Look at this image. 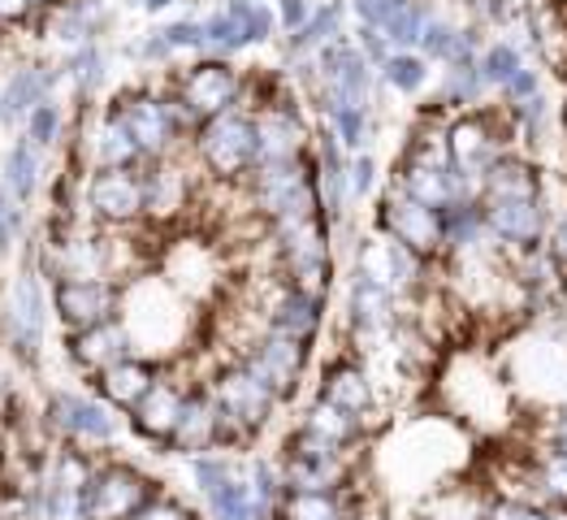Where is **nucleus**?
<instances>
[{"label": "nucleus", "instance_id": "f257e3e1", "mask_svg": "<svg viewBox=\"0 0 567 520\" xmlns=\"http://www.w3.org/2000/svg\"><path fill=\"white\" fill-rule=\"evenodd\" d=\"M199 161L217 174V179H238V174H256L260 165V135H256V113L230 109L221 118L199 122Z\"/></svg>", "mask_w": 567, "mask_h": 520}, {"label": "nucleus", "instance_id": "f03ea898", "mask_svg": "<svg viewBox=\"0 0 567 520\" xmlns=\"http://www.w3.org/2000/svg\"><path fill=\"white\" fill-rule=\"evenodd\" d=\"M274 31H282L278 9L269 0H226L204 18V52L208 57H235L243 48L269 44Z\"/></svg>", "mask_w": 567, "mask_h": 520}, {"label": "nucleus", "instance_id": "7ed1b4c3", "mask_svg": "<svg viewBox=\"0 0 567 520\" xmlns=\"http://www.w3.org/2000/svg\"><path fill=\"white\" fill-rule=\"evenodd\" d=\"M213 395H217V408H221V438H247L251 429L265 426L274 417V408L282 404L269 381L247 369V360L230 365L217 378Z\"/></svg>", "mask_w": 567, "mask_h": 520}, {"label": "nucleus", "instance_id": "20e7f679", "mask_svg": "<svg viewBox=\"0 0 567 520\" xmlns=\"http://www.w3.org/2000/svg\"><path fill=\"white\" fill-rule=\"evenodd\" d=\"M378 231L399 243H408L421 256H442V208L408 195L399 183H390L378 204Z\"/></svg>", "mask_w": 567, "mask_h": 520}, {"label": "nucleus", "instance_id": "39448f33", "mask_svg": "<svg viewBox=\"0 0 567 520\" xmlns=\"http://www.w3.org/2000/svg\"><path fill=\"white\" fill-rule=\"evenodd\" d=\"M243 88L247 83H243V74L230 65V57H204V61H195L187 74H183L178 104L187 109L195 122H208V118H221V113L238 109Z\"/></svg>", "mask_w": 567, "mask_h": 520}, {"label": "nucleus", "instance_id": "423d86ee", "mask_svg": "<svg viewBox=\"0 0 567 520\" xmlns=\"http://www.w3.org/2000/svg\"><path fill=\"white\" fill-rule=\"evenodd\" d=\"M113 118L131 131V140L140 143L143 156H161L183 122H195L187 109L178 100H156V95H122Z\"/></svg>", "mask_w": 567, "mask_h": 520}, {"label": "nucleus", "instance_id": "0eeeda50", "mask_svg": "<svg viewBox=\"0 0 567 520\" xmlns=\"http://www.w3.org/2000/svg\"><path fill=\"white\" fill-rule=\"evenodd\" d=\"M355 269L369 274L373 283L390 286L394 295H408V290H421L425 286V269H429V256L412 252L408 243L390 235H373L360 243V256H355Z\"/></svg>", "mask_w": 567, "mask_h": 520}, {"label": "nucleus", "instance_id": "6e6552de", "mask_svg": "<svg viewBox=\"0 0 567 520\" xmlns=\"http://www.w3.org/2000/svg\"><path fill=\"white\" fill-rule=\"evenodd\" d=\"M489 238L503 252H524L533 243H546V231L555 222L550 200H489L485 204Z\"/></svg>", "mask_w": 567, "mask_h": 520}, {"label": "nucleus", "instance_id": "1a4fd4ad", "mask_svg": "<svg viewBox=\"0 0 567 520\" xmlns=\"http://www.w3.org/2000/svg\"><path fill=\"white\" fill-rule=\"evenodd\" d=\"M143 503H152V486L126 465H109L92 473L83 490V512L87 520H131Z\"/></svg>", "mask_w": 567, "mask_h": 520}, {"label": "nucleus", "instance_id": "9d476101", "mask_svg": "<svg viewBox=\"0 0 567 520\" xmlns=\"http://www.w3.org/2000/svg\"><path fill=\"white\" fill-rule=\"evenodd\" d=\"M247 369L269 381L278 390V399H290L299 390V381H303V369H308V343L269 330L247 351Z\"/></svg>", "mask_w": 567, "mask_h": 520}, {"label": "nucleus", "instance_id": "9b49d317", "mask_svg": "<svg viewBox=\"0 0 567 520\" xmlns=\"http://www.w3.org/2000/svg\"><path fill=\"white\" fill-rule=\"evenodd\" d=\"M52 308L70 330H92L113 317L117 286H109L104 278H61V286L52 290Z\"/></svg>", "mask_w": 567, "mask_h": 520}, {"label": "nucleus", "instance_id": "f8f14e48", "mask_svg": "<svg viewBox=\"0 0 567 520\" xmlns=\"http://www.w3.org/2000/svg\"><path fill=\"white\" fill-rule=\"evenodd\" d=\"M481 200H546V170L533 152L512 147L507 156H498L485 179H481Z\"/></svg>", "mask_w": 567, "mask_h": 520}, {"label": "nucleus", "instance_id": "ddd939ff", "mask_svg": "<svg viewBox=\"0 0 567 520\" xmlns=\"http://www.w3.org/2000/svg\"><path fill=\"white\" fill-rule=\"evenodd\" d=\"M256 135H260V165L265 161H299V156H308V122L299 118L295 100L265 104L256 113Z\"/></svg>", "mask_w": 567, "mask_h": 520}, {"label": "nucleus", "instance_id": "4468645a", "mask_svg": "<svg viewBox=\"0 0 567 520\" xmlns=\"http://www.w3.org/2000/svg\"><path fill=\"white\" fill-rule=\"evenodd\" d=\"M87 204H92L95 217L104 222H135L143 208H147V195H143V174L135 170H95L92 187H87Z\"/></svg>", "mask_w": 567, "mask_h": 520}, {"label": "nucleus", "instance_id": "2eb2a0df", "mask_svg": "<svg viewBox=\"0 0 567 520\" xmlns=\"http://www.w3.org/2000/svg\"><path fill=\"white\" fill-rule=\"evenodd\" d=\"M394 304L399 295L390 286L373 283L369 274H351V286H347V322L360 338H385L394 330Z\"/></svg>", "mask_w": 567, "mask_h": 520}, {"label": "nucleus", "instance_id": "dca6fc26", "mask_svg": "<svg viewBox=\"0 0 567 520\" xmlns=\"http://www.w3.org/2000/svg\"><path fill=\"white\" fill-rule=\"evenodd\" d=\"M48 417L65 438H83V442H113L117 434L113 412L100 399H83V395H56L48 404Z\"/></svg>", "mask_w": 567, "mask_h": 520}, {"label": "nucleus", "instance_id": "f3484780", "mask_svg": "<svg viewBox=\"0 0 567 520\" xmlns=\"http://www.w3.org/2000/svg\"><path fill=\"white\" fill-rule=\"evenodd\" d=\"M44 317H48L44 286H40L35 274H22L13 283V295H9V330H13L18 351H27V356L40 351V343H44Z\"/></svg>", "mask_w": 567, "mask_h": 520}, {"label": "nucleus", "instance_id": "a211bd4d", "mask_svg": "<svg viewBox=\"0 0 567 520\" xmlns=\"http://www.w3.org/2000/svg\"><path fill=\"white\" fill-rule=\"evenodd\" d=\"M321 322H326V295L303 290V286H286L278 295V304L269 308V330L290 334L299 343H312Z\"/></svg>", "mask_w": 567, "mask_h": 520}, {"label": "nucleus", "instance_id": "6ab92c4d", "mask_svg": "<svg viewBox=\"0 0 567 520\" xmlns=\"http://www.w3.org/2000/svg\"><path fill=\"white\" fill-rule=\"evenodd\" d=\"M178 451H208L213 442H221V408H217V395L208 390H190L187 404H183V417H178V429L169 438Z\"/></svg>", "mask_w": 567, "mask_h": 520}, {"label": "nucleus", "instance_id": "aec40b11", "mask_svg": "<svg viewBox=\"0 0 567 520\" xmlns=\"http://www.w3.org/2000/svg\"><path fill=\"white\" fill-rule=\"evenodd\" d=\"M489 95V83L481 74V57H460L451 65H442V79H437V104L442 113H464V109H476L485 104Z\"/></svg>", "mask_w": 567, "mask_h": 520}, {"label": "nucleus", "instance_id": "412c9836", "mask_svg": "<svg viewBox=\"0 0 567 520\" xmlns=\"http://www.w3.org/2000/svg\"><path fill=\"white\" fill-rule=\"evenodd\" d=\"M70 351H74L79 365H87V369H100V374H104V369L131 360V334L109 317V322H100V326H92V330H74Z\"/></svg>", "mask_w": 567, "mask_h": 520}, {"label": "nucleus", "instance_id": "4be33fe9", "mask_svg": "<svg viewBox=\"0 0 567 520\" xmlns=\"http://www.w3.org/2000/svg\"><path fill=\"white\" fill-rule=\"evenodd\" d=\"M347 9H351V0H321V4L312 9V18H308V22H303L295 35H286L290 57H317L326 44L342 40V35H347V31H342Z\"/></svg>", "mask_w": 567, "mask_h": 520}, {"label": "nucleus", "instance_id": "5701e85b", "mask_svg": "<svg viewBox=\"0 0 567 520\" xmlns=\"http://www.w3.org/2000/svg\"><path fill=\"white\" fill-rule=\"evenodd\" d=\"M321 399H330V404H338V408L364 417V412L373 408L378 390H373L369 374H364L355 360H333L330 369H326V378H321Z\"/></svg>", "mask_w": 567, "mask_h": 520}, {"label": "nucleus", "instance_id": "b1692460", "mask_svg": "<svg viewBox=\"0 0 567 520\" xmlns=\"http://www.w3.org/2000/svg\"><path fill=\"white\" fill-rule=\"evenodd\" d=\"M56 83V74L48 65H27L9 79V88L0 92V122H18V118H31V109H40Z\"/></svg>", "mask_w": 567, "mask_h": 520}, {"label": "nucleus", "instance_id": "393cba45", "mask_svg": "<svg viewBox=\"0 0 567 520\" xmlns=\"http://www.w3.org/2000/svg\"><path fill=\"white\" fill-rule=\"evenodd\" d=\"M183 404H187V395H178L174 386L156 381L131 412H135V426H140L147 438H165V442H169L174 429H178V417H183Z\"/></svg>", "mask_w": 567, "mask_h": 520}, {"label": "nucleus", "instance_id": "a878e982", "mask_svg": "<svg viewBox=\"0 0 567 520\" xmlns=\"http://www.w3.org/2000/svg\"><path fill=\"white\" fill-rule=\"evenodd\" d=\"M381 83L399 95H421L433 79V61H429L421 48H394L385 61H381Z\"/></svg>", "mask_w": 567, "mask_h": 520}, {"label": "nucleus", "instance_id": "bb28decb", "mask_svg": "<svg viewBox=\"0 0 567 520\" xmlns=\"http://www.w3.org/2000/svg\"><path fill=\"white\" fill-rule=\"evenodd\" d=\"M524 65H528V48L512 35H489V44L481 48V74H485L489 92H503Z\"/></svg>", "mask_w": 567, "mask_h": 520}, {"label": "nucleus", "instance_id": "cd10ccee", "mask_svg": "<svg viewBox=\"0 0 567 520\" xmlns=\"http://www.w3.org/2000/svg\"><path fill=\"white\" fill-rule=\"evenodd\" d=\"M303 429H312L317 438H326L333 447H351V442L360 438V417L317 395V404H312L308 417H303Z\"/></svg>", "mask_w": 567, "mask_h": 520}, {"label": "nucleus", "instance_id": "c85d7f7f", "mask_svg": "<svg viewBox=\"0 0 567 520\" xmlns=\"http://www.w3.org/2000/svg\"><path fill=\"white\" fill-rule=\"evenodd\" d=\"M187 174L183 170H152L143 174V195H147V213L156 217H174L183 204H187Z\"/></svg>", "mask_w": 567, "mask_h": 520}, {"label": "nucleus", "instance_id": "c756f323", "mask_svg": "<svg viewBox=\"0 0 567 520\" xmlns=\"http://www.w3.org/2000/svg\"><path fill=\"white\" fill-rule=\"evenodd\" d=\"M104 395L113 399V404H122V408H135L143 395L156 386L152 378V369L140 365V360H122V365H113V369H104Z\"/></svg>", "mask_w": 567, "mask_h": 520}, {"label": "nucleus", "instance_id": "7c9ffc66", "mask_svg": "<svg viewBox=\"0 0 567 520\" xmlns=\"http://www.w3.org/2000/svg\"><path fill=\"white\" fill-rule=\"evenodd\" d=\"M437 18V4L433 0H408L381 31H385V40L394 48H421V40H425V27Z\"/></svg>", "mask_w": 567, "mask_h": 520}, {"label": "nucleus", "instance_id": "2f4dec72", "mask_svg": "<svg viewBox=\"0 0 567 520\" xmlns=\"http://www.w3.org/2000/svg\"><path fill=\"white\" fill-rule=\"evenodd\" d=\"M35 183H40V147L31 140H18L4 156V187L18 200H31Z\"/></svg>", "mask_w": 567, "mask_h": 520}, {"label": "nucleus", "instance_id": "473e14b6", "mask_svg": "<svg viewBox=\"0 0 567 520\" xmlns=\"http://www.w3.org/2000/svg\"><path fill=\"white\" fill-rule=\"evenodd\" d=\"M95 156H100V165L131 170L143 152H140V143L131 140V131L109 113V122H104V126H100V135H95Z\"/></svg>", "mask_w": 567, "mask_h": 520}, {"label": "nucleus", "instance_id": "72a5a7b5", "mask_svg": "<svg viewBox=\"0 0 567 520\" xmlns=\"http://www.w3.org/2000/svg\"><path fill=\"white\" fill-rule=\"evenodd\" d=\"M52 35H56L61 44H74V48L95 44V35H100V18H95L92 0H70V4L61 9V18H56Z\"/></svg>", "mask_w": 567, "mask_h": 520}, {"label": "nucleus", "instance_id": "f704fd0d", "mask_svg": "<svg viewBox=\"0 0 567 520\" xmlns=\"http://www.w3.org/2000/svg\"><path fill=\"white\" fill-rule=\"evenodd\" d=\"M286 520H342L333 490H286L282 503Z\"/></svg>", "mask_w": 567, "mask_h": 520}, {"label": "nucleus", "instance_id": "c9c22d12", "mask_svg": "<svg viewBox=\"0 0 567 520\" xmlns=\"http://www.w3.org/2000/svg\"><path fill=\"white\" fill-rule=\"evenodd\" d=\"M104 274V243L79 238L61 247V278H100Z\"/></svg>", "mask_w": 567, "mask_h": 520}, {"label": "nucleus", "instance_id": "e433bc0d", "mask_svg": "<svg viewBox=\"0 0 567 520\" xmlns=\"http://www.w3.org/2000/svg\"><path fill=\"white\" fill-rule=\"evenodd\" d=\"M537 490L542 503L567 508V451H537Z\"/></svg>", "mask_w": 567, "mask_h": 520}, {"label": "nucleus", "instance_id": "4c0bfd02", "mask_svg": "<svg viewBox=\"0 0 567 520\" xmlns=\"http://www.w3.org/2000/svg\"><path fill=\"white\" fill-rule=\"evenodd\" d=\"M542 70L546 65H537V61H528L520 74L498 92V104H507V109H516V104H524V100H533V95L546 92V79H542Z\"/></svg>", "mask_w": 567, "mask_h": 520}, {"label": "nucleus", "instance_id": "58836bf2", "mask_svg": "<svg viewBox=\"0 0 567 520\" xmlns=\"http://www.w3.org/2000/svg\"><path fill=\"white\" fill-rule=\"evenodd\" d=\"M70 74L79 79V88H83V92H95V88H100V79H104V52H100L95 44L74 48V57H70Z\"/></svg>", "mask_w": 567, "mask_h": 520}, {"label": "nucleus", "instance_id": "ea45409f", "mask_svg": "<svg viewBox=\"0 0 567 520\" xmlns=\"http://www.w3.org/2000/svg\"><path fill=\"white\" fill-rule=\"evenodd\" d=\"M161 35L174 52H204V18H178L161 27Z\"/></svg>", "mask_w": 567, "mask_h": 520}, {"label": "nucleus", "instance_id": "a19ab883", "mask_svg": "<svg viewBox=\"0 0 567 520\" xmlns=\"http://www.w3.org/2000/svg\"><path fill=\"white\" fill-rule=\"evenodd\" d=\"M56 131H61V109L44 100L40 109H31V118H27V140L35 143V147H48V143L56 140Z\"/></svg>", "mask_w": 567, "mask_h": 520}, {"label": "nucleus", "instance_id": "79ce46f5", "mask_svg": "<svg viewBox=\"0 0 567 520\" xmlns=\"http://www.w3.org/2000/svg\"><path fill=\"white\" fill-rule=\"evenodd\" d=\"M347 183H351V200H369V195H373V183H378V161H373V152H355V156H351Z\"/></svg>", "mask_w": 567, "mask_h": 520}, {"label": "nucleus", "instance_id": "37998d69", "mask_svg": "<svg viewBox=\"0 0 567 520\" xmlns=\"http://www.w3.org/2000/svg\"><path fill=\"white\" fill-rule=\"evenodd\" d=\"M403 4H408V0H351V13H355V22H364V27H385Z\"/></svg>", "mask_w": 567, "mask_h": 520}, {"label": "nucleus", "instance_id": "c03bdc74", "mask_svg": "<svg viewBox=\"0 0 567 520\" xmlns=\"http://www.w3.org/2000/svg\"><path fill=\"white\" fill-rule=\"evenodd\" d=\"M18 226H22V213H18V195L9 187H0V252L13 247L18 238Z\"/></svg>", "mask_w": 567, "mask_h": 520}, {"label": "nucleus", "instance_id": "a18cd8bd", "mask_svg": "<svg viewBox=\"0 0 567 520\" xmlns=\"http://www.w3.org/2000/svg\"><path fill=\"white\" fill-rule=\"evenodd\" d=\"M274 9H278V22H282L286 35H295L308 18H312V9H317V0H274Z\"/></svg>", "mask_w": 567, "mask_h": 520}, {"label": "nucleus", "instance_id": "49530a36", "mask_svg": "<svg viewBox=\"0 0 567 520\" xmlns=\"http://www.w3.org/2000/svg\"><path fill=\"white\" fill-rule=\"evenodd\" d=\"M546 247H550V256L567 269V217H559V213H555V222L546 231Z\"/></svg>", "mask_w": 567, "mask_h": 520}, {"label": "nucleus", "instance_id": "de8ad7c7", "mask_svg": "<svg viewBox=\"0 0 567 520\" xmlns=\"http://www.w3.org/2000/svg\"><path fill=\"white\" fill-rule=\"evenodd\" d=\"M131 520H190V517L178 508V503H143Z\"/></svg>", "mask_w": 567, "mask_h": 520}, {"label": "nucleus", "instance_id": "09e8293b", "mask_svg": "<svg viewBox=\"0 0 567 520\" xmlns=\"http://www.w3.org/2000/svg\"><path fill=\"white\" fill-rule=\"evenodd\" d=\"M35 9V0H0V22H18Z\"/></svg>", "mask_w": 567, "mask_h": 520}, {"label": "nucleus", "instance_id": "8fccbe9b", "mask_svg": "<svg viewBox=\"0 0 567 520\" xmlns=\"http://www.w3.org/2000/svg\"><path fill=\"white\" fill-rule=\"evenodd\" d=\"M140 4L147 9V13H165V9L174 4V0H140Z\"/></svg>", "mask_w": 567, "mask_h": 520}, {"label": "nucleus", "instance_id": "3c124183", "mask_svg": "<svg viewBox=\"0 0 567 520\" xmlns=\"http://www.w3.org/2000/svg\"><path fill=\"white\" fill-rule=\"evenodd\" d=\"M559 135H564V143H567V100L559 104Z\"/></svg>", "mask_w": 567, "mask_h": 520}, {"label": "nucleus", "instance_id": "603ef678", "mask_svg": "<svg viewBox=\"0 0 567 520\" xmlns=\"http://www.w3.org/2000/svg\"><path fill=\"white\" fill-rule=\"evenodd\" d=\"M555 4H559V9H567V0H555Z\"/></svg>", "mask_w": 567, "mask_h": 520}, {"label": "nucleus", "instance_id": "864d4df0", "mask_svg": "<svg viewBox=\"0 0 567 520\" xmlns=\"http://www.w3.org/2000/svg\"><path fill=\"white\" fill-rule=\"evenodd\" d=\"M35 4H44V0H35Z\"/></svg>", "mask_w": 567, "mask_h": 520}]
</instances>
